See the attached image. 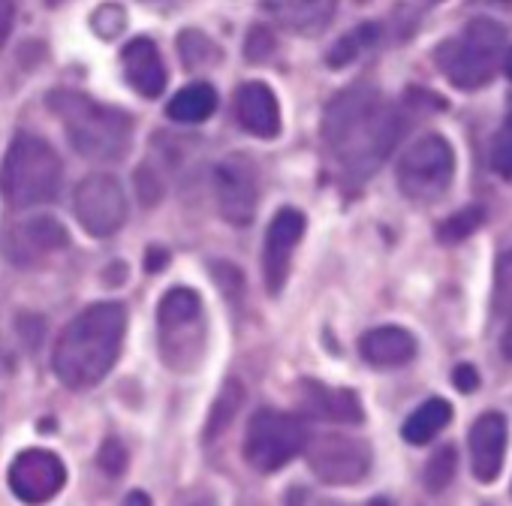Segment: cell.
<instances>
[{
  "label": "cell",
  "instance_id": "1",
  "mask_svg": "<svg viewBox=\"0 0 512 506\" xmlns=\"http://www.w3.org/2000/svg\"><path fill=\"white\" fill-rule=\"evenodd\" d=\"M401 136L398 109L371 85L341 91L323 118V139L344 175L371 178Z\"/></svg>",
  "mask_w": 512,
  "mask_h": 506
},
{
  "label": "cell",
  "instance_id": "2",
  "mask_svg": "<svg viewBox=\"0 0 512 506\" xmlns=\"http://www.w3.org/2000/svg\"><path fill=\"white\" fill-rule=\"evenodd\" d=\"M127 332V311L118 302H100L85 308L67 323L55 344L52 368L70 389L97 386L118 362Z\"/></svg>",
  "mask_w": 512,
  "mask_h": 506
},
{
  "label": "cell",
  "instance_id": "3",
  "mask_svg": "<svg viewBox=\"0 0 512 506\" xmlns=\"http://www.w3.org/2000/svg\"><path fill=\"white\" fill-rule=\"evenodd\" d=\"M49 109L55 112L70 145L82 157L94 163H115L127 154L133 139V121L121 109L103 106L76 91L49 94Z\"/></svg>",
  "mask_w": 512,
  "mask_h": 506
},
{
  "label": "cell",
  "instance_id": "4",
  "mask_svg": "<svg viewBox=\"0 0 512 506\" xmlns=\"http://www.w3.org/2000/svg\"><path fill=\"white\" fill-rule=\"evenodd\" d=\"M506 52V31L491 19H473L464 31L437 46V67L440 73L461 91L485 88L497 67L503 64Z\"/></svg>",
  "mask_w": 512,
  "mask_h": 506
},
{
  "label": "cell",
  "instance_id": "5",
  "mask_svg": "<svg viewBox=\"0 0 512 506\" xmlns=\"http://www.w3.org/2000/svg\"><path fill=\"white\" fill-rule=\"evenodd\" d=\"M61 175V157L46 139L16 136L4 160V172H0V190L13 208H34L55 199Z\"/></svg>",
  "mask_w": 512,
  "mask_h": 506
},
{
  "label": "cell",
  "instance_id": "6",
  "mask_svg": "<svg viewBox=\"0 0 512 506\" xmlns=\"http://www.w3.org/2000/svg\"><path fill=\"white\" fill-rule=\"evenodd\" d=\"M157 326H160V353L166 365L178 371L193 368L205 347L202 299L187 287L169 290L157 305Z\"/></svg>",
  "mask_w": 512,
  "mask_h": 506
},
{
  "label": "cell",
  "instance_id": "7",
  "mask_svg": "<svg viewBox=\"0 0 512 506\" xmlns=\"http://www.w3.org/2000/svg\"><path fill=\"white\" fill-rule=\"evenodd\" d=\"M308 443V425L299 416L281 410H260L247 422L244 434V461L260 470L275 473L287 467Z\"/></svg>",
  "mask_w": 512,
  "mask_h": 506
},
{
  "label": "cell",
  "instance_id": "8",
  "mask_svg": "<svg viewBox=\"0 0 512 506\" xmlns=\"http://www.w3.org/2000/svg\"><path fill=\"white\" fill-rule=\"evenodd\" d=\"M455 175V154L443 136H422L413 142L398 163V187L413 202L440 199Z\"/></svg>",
  "mask_w": 512,
  "mask_h": 506
},
{
  "label": "cell",
  "instance_id": "9",
  "mask_svg": "<svg viewBox=\"0 0 512 506\" xmlns=\"http://www.w3.org/2000/svg\"><path fill=\"white\" fill-rule=\"evenodd\" d=\"M305 449L308 467L329 485H356L371 470V446L362 437L320 434L314 440L308 437Z\"/></svg>",
  "mask_w": 512,
  "mask_h": 506
},
{
  "label": "cell",
  "instance_id": "10",
  "mask_svg": "<svg viewBox=\"0 0 512 506\" xmlns=\"http://www.w3.org/2000/svg\"><path fill=\"white\" fill-rule=\"evenodd\" d=\"M217 211L232 226H247L256 217V205H260V175L247 157H223L214 166L211 175Z\"/></svg>",
  "mask_w": 512,
  "mask_h": 506
},
{
  "label": "cell",
  "instance_id": "11",
  "mask_svg": "<svg viewBox=\"0 0 512 506\" xmlns=\"http://www.w3.org/2000/svg\"><path fill=\"white\" fill-rule=\"evenodd\" d=\"M73 211L82 229L94 238L115 235L127 220V196L124 187L112 175H88L73 196Z\"/></svg>",
  "mask_w": 512,
  "mask_h": 506
},
{
  "label": "cell",
  "instance_id": "12",
  "mask_svg": "<svg viewBox=\"0 0 512 506\" xmlns=\"http://www.w3.org/2000/svg\"><path fill=\"white\" fill-rule=\"evenodd\" d=\"M64 482H67V467L49 449L19 452L16 461L10 464V488L22 503L31 506L49 503L52 497L61 494Z\"/></svg>",
  "mask_w": 512,
  "mask_h": 506
},
{
  "label": "cell",
  "instance_id": "13",
  "mask_svg": "<svg viewBox=\"0 0 512 506\" xmlns=\"http://www.w3.org/2000/svg\"><path fill=\"white\" fill-rule=\"evenodd\" d=\"M67 241H70V235L55 217H31L7 232L4 253L13 266L31 269V266L49 260L52 253L64 250Z\"/></svg>",
  "mask_w": 512,
  "mask_h": 506
},
{
  "label": "cell",
  "instance_id": "14",
  "mask_svg": "<svg viewBox=\"0 0 512 506\" xmlns=\"http://www.w3.org/2000/svg\"><path fill=\"white\" fill-rule=\"evenodd\" d=\"M302 235H305V214L296 208H281L269 223L266 247H263V278L272 296H278L290 278L293 250L302 241Z\"/></svg>",
  "mask_w": 512,
  "mask_h": 506
},
{
  "label": "cell",
  "instance_id": "15",
  "mask_svg": "<svg viewBox=\"0 0 512 506\" xmlns=\"http://www.w3.org/2000/svg\"><path fill=\"white\" fill-rule=\"evenodd\" d=\"M470 467L479 482H494L503 470L506 443H509V422L503 413L488 410L470 425Z\"/></svg>",
  "mask_w": 512,
  "mask_h": 506
},
{
  "label": "cell",
  "instance_id": "16",
  "mask_svg": "<svg viewBox=\"0 0 512 506\" xmlns=\"http://www.w3.org/2000/svg\"><path fill=\"white\" fill-rule=\"evenodd\" d=\"M235 118L256 139H275L281 133L278 97L263 82H244L235 91Z\"/></svg>",
  "mask_w": 512,
  "mask_h": 506
},
{
  "label": "cell",
  "instance_id": "17",
  "mask_svg": "<svg viewBox=\"0 0 512 506\" xmlns=\"http://www.w3.org/2000/svg\"><path fill=\"white\" fill-rule=\"evenodd\" d=\"M121 64H124V76L136 94L154 100L166 91V64H163V55L154 40H148V37L130 40L124 46Z\"/></svg>",
  "mask_w": 512,
  "mask_h": 506
},
{
  "label": "cell",
  "instance_id": "18",
  "mask_svg": "<svg viewBox=\"0 0 512 506\" xmlns=\"http://www.w3.org/2000/svg\"><path fill=\"white\" fill-rule=\"evenodd\" d=\"M299 398H302V410L317 419L344 422V425H359L365 419L362 401L353 389H335L326 383L305 380L299 386Z\"/></svg>",
  "mask_w": 512,
  "mask_h": 506
},
{
  "label": "cell",
  "instance_id": "19",
  "mask_svg": "<svg viewBox=\"0 0 512 506\" xmlns=\"http://www.w3.org/2000/svg\"><path fill=\"white\" fill-rule=\"evenodd\" d=\"M338 0H266V10L272 19L299 37H314L326 31L335 16Z\"/></svg>",
  "mask_w": 512,
  "mask_h": 506
},
{
  "label": "cell",
  "instance_id": "20",
  "mask_svg": "<svg viewBox=\"0 0 512 506\" xmlns=\"http://www.w3.org/2000/svg\"><path fill=\"white\" fill-rule=\"evenodd\" d=\"M359 350L374 368H401L416 356V338L401 326H380L362 335Z\"/></svg>",
  "mask_w": 512,
  "mask_h": 506
},
{
  "label": "cell",
  "instance_id": "21",
  "mask_svg": "<svg viewBox=\"0 0 512 506\" xmlns=\"http://www.w3.org/2000/svg\"><path fill=\"white\" fill-rule=\"evenodd\" d=\"M449 419H452V407H449V401H443V398H431V401L419 404V407L410 413V419L404 422L401 434H404V440H407V443H413V446H425V443H431V440H434V437L449 425Z\"/></svg>",
  "mask_w": 512,
  "mask_h": 506
},
{
  "label": "cell",
  "instance_id": "22",
  "mask_svg": "<svg viewBox=\"0 0 512 506\" xmlns=\"http://www.w3.org/2000/svg\"><path fill=\"white\" fill-rule=\"evenodd\" d=\"M214 109H217V94H214V88L205 85V82H196V85L181 88V91L169 100L166 115H169L172 121H178V124H199V121L211 118Z\"/></svg>",
  "mask_w": 512,
  "mask_h": 506
},
{
  "label": "cell",
  "instance_id": "23",
  "mask_svg": "<svg viewBox=\"0 0 512 506\" xmlns=\"http://www.w3.org/2000/svg\"><path fill=\"white\" fill-rule=\"evenodd\" d=\"M241 404H244V386L232 377V380L223 383V389H220V395H217V401H214V407H211V413H208L205 440L220 437V434L232 425V419L238 416Z\"/></svg>",
  "mask_w": 512,
  "mask_h": 506
},
{
  "label": "cell",
  "instance_id": "24",
  "mask_svg": "<svg viewBox=\"0 0 512 506\" xmlns=\"http://www.w3.org/2000/svg\"><path fill=\"white\" fill-rule=\"evenodd\" d=\"M178 49H181V61H184L187 70H205L220 58L217 46L199 31H184L181 40H178Z\"/></svg>",
  "mask_w": 512,
  "mask_h": 506
},
{
  "label": "cell",
  "instance_id": "25",
  "mask_svg": "<svg viewBox=\"0 0 512 506\" xmlns=\"http://www.w3.org/2000/svg\"><path fill=\"white\" fill-rule=\"evenodd\" d=\"M374 40H377V25H359L353 34H347L344 40L335 43V49L329 52V64H332V67H347V64L356 61Z\"/></svg>",
  "mask_w": 512,
  "mask_h": 506
},
{
  "label": "cell",
  "instance_id": "26",
  "mask_svg": "<svg viewBox=\"0 0 512 506\" xmlns=\"http://www.w3.org/2000/svg\"><path fill=\"white\" fill-rule=\"evenodd\" d=\"M455 476V449L452 446H443L431 455L428 467H425V485L428 491H443Z\"/></svg>",
  "mask_w": 512,
  "mask_h": 506
},
{
  "label": "cell",
  "instance_id": "27",
  "mask_svg": "<svg viewBox=\"0 0 512 506\" xmlns=\"http://www.w3.org/2000/svg\"><path fill=\"white\" fill-rule=\"evenodd\" d=\"M482 208H464V211H458V214H452L443 226H440V241H446V244H455V241H461V238H467L470 232H476L479 229V223H482Z\"/></svg>",
  "mask_w": 512,
  "mask_h": 506
},
{
  "label": "cell",
  "instance_id": "28",
  "mask_svg": "<svg viewBox=\"0 0 512 506\" xmlns=\"http://www.w3.org/2000/svg\"><path fill=\"white\" fill-rule=\"evenodd\" d=\"M494 308L512 317V250L503 253L494 275Z\"/></svg>",
  "mask_w": 512,
  "mask_h": 506
},
{
  "label": "cell",
  "instance_id": "29",
  "mask_svg": "<svg viewBox=\"0 0 512 506\" xmlns=\"http://www.w3.org/2000/svg\"><path fill=\"white\" fill-rule=\"evenodd\" d=\"M491 166L494 172H500L503 178H512V115L506 118V124L500 127L494 148H491Z\"/></svg>",
  "mask_w": 512,
  "mask_h": 506
},
{
  "label": "cell",
  "instance_id": "30",
  "mask_svg": "<svg viewBox=\"0 0 512 506\" xmlns=\"http://www.w3.org/2000/svg\"><path fill=\"white\" fill-rule=\"evenodd\" d=\"M91 25H94V31H97L100 37L112 40V37L127 25V16H124V10H121L118 4H103V7L91 16Z\"/></svg>",
  "mask_w": 512,
  "mask_h": 506
},
{
  "label": "cell",
  "instance_id": "31",
  "mask_svg": "<svg viewBox=\"0 0 512 506\" xmlns=\"http://www.w3.org/2000/svg\"><path fill=\"white\" fill-rule=\"evenodd\" d=\"M97 464H100L109 476L124 473V467H127V452H124V446H121L115 437H109V440L100 446V452H97Z\"/></svg>",
  "mask_w": 512,
  "mask_h": 506
},
{
  "label": "cell",
  "instance_id": "32",
  "mask_svg": "<svg viewBox=\"0 0 512 506\" xmlns=\"http://www.w3.org/2000/svg\"><path fill=\"white\" fill-rule=\"evenodd\" d=\"M272 46H275L272 34L263 31V28H256V31L250 34V43H247V58H250V61H263L266 55H272Z\"/></svg>",
  "mask_w": 512,
  "mask_h": 506
},
{
  "label": "cell",
  "instance_id": "33",
  "mask_svg": "<svg viewBox=\"0 0 512 506\" xmlns=\"http://www.w3.org/2000/svg\"><path fill=\"white\" fill-rule=\"evenodd\" d=\"M13 22H16V0H0V46L10 40Z\"/></svg>",
  "mask_w": 512,
  "mask_h": 506
},
{
  "label": "cell",
  "instance_id": "34",
  "mask_svg": "<svg viewBox=\"0 0 512 506\" xmlns=\"http://www.w3.org/2000/svg\"><path fill=\"white\" fill-rule=\"evenodd\" d=\"M452 380H455V386L461 392H476V386H479V374H476L473 365H458L455 374H452Z\"/></svg>",
  "mask_w": 512,
  "mask_h": 506
},
{
  "label": "cell",
  "instance_id": "35",
  "mask_svg": "<svg viewBox=\"0 0 512 506\" xmlns=\"http://www.w3.org/2000/svg\"><path fill=\"white\" fill-rule=\"evenodd\" d=\"M163 263H166V253H163V250H151V253H145V266H148V272H160V269H163Z\"/></svg>",
  "mask_w": 512,
  "mask_h": 506
},
{
  "label": "cell",
  "instance_id": "36",
  "mask_svg": "<svg viewBox=\"0 0 512 506\" xmlns=\"http://www.w3.org/2000/svg\"><path fill=\"white\" fill-rule=\"evenodd\" d=\"M121 506H151V500H148V494H142V491H130V494L124 497Z\"/></svg>",
  "mask_w": 512,
  "mask_h": 506
},
{
  "label": "cell",
  "instance_id": "37",
  "mask_svg": "<svg viewBox=\"0 0 512 506\" xmlns=\"http://www.w3.org/2000/svg\"><path fill=\"white\" fill-rule=\"evenodd\" d=\"M500 67H503V73H506V76H509V82H512V49H506V52H503V64H500Z\"/></svg>",
  "mask_w": 512,
  "mask_h": 506
},
{
  "label": "cell",
  "instance_id": "38",
  "mask_svg": "<svg viewBox=\"0 0 512 506\" xmlns=\"http://www.w3.org/2000/svg\"><path fill=\"white\" fill-rule=\"evenodd\" d=\"M503 353L512 359V323H509V329H506V335H503Z\"/></svg>",
  "mask_w": 512,
  "mask_h": 506
},
{
  "label": "cell",
  "instance_id": "39",
  "mask_svg": "<svg viewBox=\"0 0 512 506\" xmlns=\"http://www.w3.org/2000/svg\"><path fill=\"white\" fill-rule=\"evenodd\" d=\"M190 506H214V500H196V503H190Z\"/></svg>",
  "mask_w": 512,
  "mask_h": 506
}]
</instances>
